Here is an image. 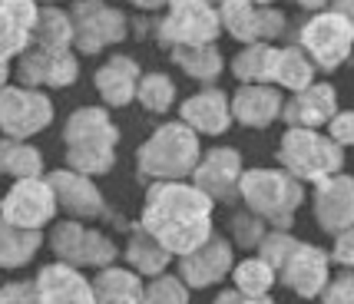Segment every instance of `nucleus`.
Instances as JSON below:
<instances>
[{
	"mask_svg": "<svg viewBox=\"0 0 354 304\" xmlns=\"http://www.w3.org/2000/svg\"><path fill=\"white\" fill-rule=\"evenodd\" d=\"M46 182L53 185V196H57V205L70 218H80V222H90V218H103L109 212L106 198L100 192V185L93 182V175H83L77 169H53L46 175Z\"/></svg>",
	"mask_w": 354,
	"mask_h": 304,
	"instance_id": "nucleus-17",
	"label": "nucleus"
},
{
	"mask_svg": "<svg viewBox=\"0 0 354 304\" xmlns=\"http://www.w3.org/2000/svg\"><path fill=\"white\" fill-rule=\"evenodd\" d=\"M179 120L199 136H222L232 126V99L222 90H202L179 106Z\"/></svg>",
	"mask_w": 354,
	"mask_h": 304,
	"instance_id": "nucleus-22",
	"label": "nucleus"
},
{
	"mask_svg": "<svg viewBox=\"0 0 354 304\" xmlns=\"http://www.w3.org/2000/svg\"><path fill=\"white\" fill-rule=\"evenodd\" d=\"M166 7V17L156 23V40L162 46L216 44L222 23L212 0H169Z\"/></svg>",
	"mask_w": 354,
	"mask_h": 304,
	"instance_id": "nucleus-7",
	"label": "nucleus"
},
{
	"mask_svg": "<svg viewBox=\"0 0 354 304\" xmlns=\"http://www.w3.org/2000/svg\"><path fill=\"white\" fill-rule=\"evenodd\" d=\"M40 304H93V285L80 268L66 261H50L33 278Z\"/></svg>",
	"mask_w": 354,
	"mask_h": 304,
	"instance_id": "nucleus-21",
	"label": "nucleus"
},
{
	"mask_svg": "<svg viewBox=\"0 0 354 304\" xmlns=\"http://www.w3.org/2000/svg\"><path fill=\"white\" fill-rule=\"evenodd\" d=\"M40 248H44V231L10 225V222L0 215V268L14 272V268L30 265Z\"/></svg>",
	"mask_w": 354,
	"mask_h": 304,
	"instance_id": "nucleus-27",
	"label": "nucleus"
},
{
	"mask_svg": "<svg viewBox=\"0 0 354 304\" xmlns=\"http://www.w3.org/2000/svg\"><path fill=\"white\" fill-rule=\"evenodd\" d=\"M295 245H298V238H295L288 228H268V231H265V238L259 242V248H255V255L268 261V265L275 268V274H278L281 261L288 258V251H292Z\"/></svg>",
	"mask_w": 354,
	"mask_h": 304,
	"instance_id": "nucleus-37",
	"label": "nucleus"
},
{
	"mask_svg": "<svg viewBox=\"0 0 354 304\" xmlns=\"http://www.w3.org/2000/svg\"><path fill=\"white\" fill-rule=\"evenodd\" d=\"M252 3H275V0H252Z\"/></svg>",
	"mask_w": 354,
	"mask_h": 304,
	"instance_id": "nucleus-47",
	"label": "nucleus"
},
{
	"mask_svg": "<svg viewBox=\"0 0 354 304\" xmlns=\"http://www.w3.org/2000/svg\"><path fill=\"white\" fill-rule=\"evenodd\" d=\"M216 304H275L272 301V294H242V291H222L216 298Z\"/></svg>",
	"mask_w": 354,
	"mask_h": 304,
	"instance_id": "nucleus-42",
	"label": "nucleus"
},
{
	"mask_svg": "<svg viewBox=\"0 0 354 304\" xmlns=\"http://www.w3.org/2000/svg\"><path fill=\"white\" fill-rule=\"evenodd\" d=\"M242 152L232 149V146H216V149L202 152L189 182L199 185L212 202H235L239 198V182H242Z\"/></svg>",
	"mask_w": 354,
	"mask_h": 304,
	"instance_id": "nucleus-15",
	"label": "nucleus"
},
{
	"mask_svg": "<svg viewBox=\"0 0 354 304\" xmlns=\"http://www.w3.org/2000/svg\"><path fill=\"white\" fill-rule=\"evenodd\" d=\"M311 212L322 231L338 235L354 225V175L335 172L322 182H315L311 192Z\"/></svg>",
	"mask_w": 354,
	"mask_h": 304,
	"instance_id": "nucleus-18",
	"label": "nucleus"
},
{
	"mask_svg": "<svg viewBox=\"0 0 354 304\" xmlns=\"http://www.w3.org/2000/svg\"><path fill=\"white\" fill-rule=\"evenodd\" d=\"M338 113V93L331 83H308L305 90L292 93L281 106L285 126H301V129H322Z\"/></svg>",
	"mask_w": 354,
	"mask_h": 304,
	"instance_id": "nucleus-20",
	"label": "nucleus"
},
{
	"mask_svg": "<svg viewBox=\"0 0 354 304\" xmlns=\"http://www.w3.org/2000/svg\"><path fill=\"white\" fill-rule=\"evenodd\" d=\"M70 20H73V46L83 57L103 53L106 46L126 40V30H129L123 10L109 7L106 0H80Z\"/></svg>",
	"mask_w": 354,
	"mask_h": 304,
	"instance_id": "nucleus-11",
	"label": "nucleus"
},
{
	"mask_svg": "<svg viewBox=\"0 0 354 304\" xmlns=\"http://www.w3.org/2000/svg\"><path fill=\"white\" fill-rule=\"evenodd\" d=\"M328 136L335 139L338 146H351L354 149V109H344V113H335L331 122H328Z\"/></svg>",
	"mask_w": 354,
	"mask_h": 304,
	"instance_id": "nucleus-40",
	"label": "nucleus"
},
{
	"mask_svg": "<svg viewBox=\"0 0 354 304\" xmlns=\"http://www.w3.org/2000/svg\"><path fill=\"white\" fill-rule=\"evenodd\" d=\"M278 166L292 172L298 182H322L344 169V146H338L322 129H301L288 126L278 139Z\"/></svg>",
	"mask_w": 354,
	"mask_h": 304,
	"instance_id": "nucleus-5",
	"label": "nucleus"
},
{
	"mask_svg": "<svg viewBox=\"0 0 354 304\" xmlns=\"http://www.w3.org/2000/svg\"><path fill=\"white\" fill-rule=\"evenodd\" d=\"M7 63L10 60H3V57H0V90H3V86H7V79H10V66H7Z\"/></svg>",
	"mask_w": 354,
	"mask_h": 304,
	"instance_id": "nucleus-45",
	"label": "nucleus"
},
{
	"mask_svg": "<svg viewBox=\"0 0 354 304\" xmlns=\"http://www.w3.org/2000/svg\"><path fill=\"white\" fill-rule=\"evenodd\" d=\"M232 265H235V245L222 235H209L199 248H192L189 255H179L176 261V274L185 281V288L199 291V288H212V285H222L232 274Z\"/></svg>",
	"mask_w": 354,
	"mask_h": 304,
	"instance_id": "nucleus-14",
	"label": "nucleus"
},
{
	"mask_svg": "<svg viewBox=\"0 0 354 304\" xmlns=\"http://www.w3.org/2000/svg\"><path fill=\"white\" fill-rule=\"evenodd\" d=\"M136 99L149 113H169L172 103H176V83H172L166 73H142L139 76V90Z\"/></svg>",
	"mask_w": 354,
	"mask_h": 304,
	"instance_id": "nucleus-34",
	"label": "nucleus"
},
{
	"mask_svg": "<svg viewBox=\"0 0 354 304\" xmlns=\"http://www.w3.org/2000/svg\"><path fill=\"white\" fill-rule=\"evenodd\" d=\"M298 3H301V7H308V10H322L328 0H298Z\"/></svg>",
	"mask_w": 354,
	"mask_h": 304,
	"instance_id": "nucleus-46",
	"label": "nucleus"
},
{
	"mask_svg": "<svg viewBox=\"0 0 354 304\" xmlns=\"http://www.w3.org/2000/svg\"><path fill=\"white\" fill-rule=\"evenodd\" d=\"M0 304H40L37 285H33V281H10V285H0Z\"/></svg>",
	"mask_w": 354,
	"mask_h": 304,
	"instance_id": "nucleus-39",
	"label": "nucleus"
},
{
	"mask_svg": "<svg viewBox=\"0 0 354 304\" xmlns=\"http://www.w3.org/2000/svg\"><path fill=\"white\" fill-rule=\"evenodd\" d=\"M265 231H268V222H265L262 215H255L252 209H242V212H232L229 218V242L235 248H245V251H255L259 242L265 238Z\"/></svg>",
	"mask_w": 354,
	"mask_h": 304,
	"instance_id": "nucleus-35",
	"label": "nucleus"
},
{
	"mask_svg": "<svg viewBox=\"0 0 354 304\" xmlns=\"http://www.w3.org/2000/svg\"><path fill=\"white\" fill-rule=\"evenodd\" d=\"M229 278H232V288L242 291V294H268L278 281L275 268H272L265 258H259V255H252V258L232 265Z\"/></svg>",
	"mask_w": 354,
	"mask_h": 304,
	"instance_id": "nucleus-33",
	"label": "nucleus"
},
{
	"mask_svg": "<svg viewBox=\"0 0 354 304\" xmlns=\"http://www.w3.org/2000/svg\"><path fill=\"white\" fill-rule=\"evenodd\" d=\"M285 96L272 83H242L232 96V122L245 129H268L275 120H281Z\"/></svg>",
	"mask_w": 354,
	"mask_h": 304,
	"instance_id": "nucleus-19",
	"label": "nucleus"
},
{
	"mask_svg": "<svg viewBox=\"0 0 354 304\" xmlns=\"http://www.w3.org/2000/svg\"><path fill=\"white\" fill-rule=\"evenodd\" d=\"M33 44L37 46H73V20L66 10H57L53 3L37 10L33 20Z\"/></svg>",
	"mask_w": 354,
	"mask_h": 304,
	"instance_id": "nucleus-32",
	"label": "nucleus"
},
{
	"mask_svg": "<svg viewBox=\"0 0 354 304\" xmlns=\"http://www.w3.org/2000/svg\"><path fill=\"white\" fill-rule=\"evenodd\" d=\"M142 304H189V288L179 274H156L142 291Z\"/></svg>",
	"mask_w": 354,
	"mask_h": 304,
	"instance_id": "nucleus-36",
	"label": "nucleus"
},
{
	"mask_svg": "<svg viewBox=\"0 0 354 304\" xmlns=\"http://www.w3.org/2000/svg\"><path fill=\"white\" fill-rule=\"evenodd\" d=\"M172 63L183 70L185 76L199 79V83H216L222 70H225V60L218 53L216 44H192V46H172Z\"/></svg>",
	"mask_w": 354,
	"mask_h": 304,
	"instance_id": "nucleus-29",
	"label": "nucleus"
},
{
	"mask_svg": "<svg viewBox=\"0 0 354 304\" xmlns=\"http://www.w3.org/2000/svg\"><path fill=\"white\" fill-rule=\"evenodd\" d=\"M123 258L136 274H142V278H156V274H162L166 268H169L176 255L166 251V248L156 242L142 225H136L133 231H129V242H126V248H123Z\"/></svg>",
	"mask_w": 354,
	"mask_h": 304,
	"instance_id": "nucleus-26",
	"label": "nucleus"
},
{
	"mask_svg": "<svg viewBox=\"0 0 354 304\" xmlns=\"http://www.w3.org/2000/svg\"><path fill=\"white\" fill-rule=\"evenodd\" d=\"M218 23L222 30L235 37L239 44H275L285 37L288 20L272 3H252V0H218Z\"/></svg>",
	"mask_w": 354,
	"mask_h": 304,
	"instance_id": "nucleus-13",
	"label": "nucleus"
},
{
	"mask_svg": "<svg viewBox=\"0 0 354 304\" xmlns=\"http://www.w3.org/2000/svg\"><path fill=\"white\" fill-rule=\"evenodd\" d=\"M298 46L305 50L315 63V70H338L341 63H348L354 50V30L351 23L341 14H335L331 7L328 10H318L308 23L298 30Z\"/></svg>",
	"mask_w": 354,
	"mask_h": 304,
	"instance_id": "nucleus-8",
	"label": "nucleus"
},
{
	"mask_svg": "<svg viewBox=\"0 0 354 304\" xmlns=\"http://www.w3.org/2000/svg\"><path fill=\"white\" fill-rule=\"evenodd\" d=\"M53 122V99L33 86H3L0 90V136L33 139Z\"/></svg>",
	"mask_w": 354,
	"mask_h": 304,
	"instance_id": "nucleus-10",
	"label": "nucleus"
},
{
	"mask_svg": "<svg viewBox=\"0 0 354 304\" xmlns=\"http://www.w3.org/2000/svg\"><path fill=\"white\" fill-rule=\"evenodd\" d=\"M331 10L344 17V20L351 23V30H354V0H335V3H331Z\"/></svg>",
	"mask_w": 354,
	"mask_h": 304,
	"instance_id": "nucleus-43",
	"label": "nucleus"
},
{
	"mask_svg": "<svg viewBox=\"0 0 354 304\" xmlns=\"http://www.w3.org/2000/svg\"><path fill=\"white\" fill-rule=\"evenodd\" d=\"M275 44H245L242 53H235L232 73L239 83H272V63H275Z\"/></svg>",
	"mask_w": 354,
	"mask_h": 304,
	"instance_id": "nucleus-31",
	"label": "nucleus"
},
{
	"mask_svg": "<svg viewBox=\"0 0 354 304\" xmlns=\"http://www.w3.org/2000/svg\"><path fill=\"white\" fill-rule=\"evenodd\" d=\"M46 3H57V0H46Z\"/></svg>",
	"mask_w": 354,
	"mask_h": 304,
	"instance_id": "nucleus-48",
	"label": "nucleus"
},
{
	"mask_svg": "<svg viewBox=\"0 0 354 304\" xmlns=\"http://www.w3.org/2000/svg\"><path fill=\"white\" fill-rule=\"evenodd\" d=\"M120 129L109 120L106 106H80L66 116L63 126V149L66 166L83 175H106L116 166Z\"/></svg>",
	"mask_w": 354,
	"mask_h": 304,
	"instance_id": "nucleus-2",
	"label": "nucleus"
},
{
	"mask_svg": "<svg viewBox=\"0 0 354 304\" xmlns=\"http://www.w3.org/2000/svg\"><path fill=\"white\" fill-rule=\"evenodd\" d=\"M331 278V255L311 242H298L278 268V281L298 298H318Z\"/></svg>",
	"mask_w": 354,
	"mask_h": 304,
	"instance_id": "nucleus-16",
	"label": "nucleus"
},
{
	"mask_svg": "<svg viewBox=\"0 0 354 304\" xmlns=\"http://www.w3.org/2000/svg\"><path fill=\"white\" fill-rule=\"evenodd\" d=\"M44 155L27 139L0 136V175L10 179H30V175H46Z\"/></svg>",
	"mask_w": 354,
	"mask_h": 304,
	"instance_id": "nucleus-30",
	"label": "nucleus"
},
{
	"mask_svg": "<svg viewBox=\"0 0 354 304\" xmlns=\"http://www.w3.org/2000/svg\"><path fill=\"white\" fill-rule=\"evenodd\" d=\"M212 209L216 202L189 179L179 182H153L142 202L139 225L176 258L189 255L212 235Z\"/></svg>",
	"mask_w": 354,
	"mask_h": 304,
	"instance_id": "nucleus-1",
	"label": "nucleus"
},
{
	"mask_svg": "<svg viewBox=\"0 0 354 304\" xmlns=\"http://www.w3.org/2000/svg\"><path fill=\"white\" fill-rule=\"evenodd\" d=\"M46 242L53 248L57 261H66L73 268H106L120 258V248L100 228L83 225L80 218H66L50 228Z\"/></svg>",
	"mask_w": 354,
	"mask_h": 304,
	"instance_id": "nucleus-6",
	"label": "nucleus"
},
{
	"mask_svg": "<svg viewBox=\"0 0 354 304\" xmlns=\"http://www.w3.org/2000/svg\"><path fill=\"white\" fill-rule=\"evenodd\" d=\"M80 76L73 46H27L17 57V79L33 90H66Z\"/></svg>",
	"mask_w": 354,
	"mask_h": 304,
	"instance_id": "nucleus-12",
	"label": "nucleus"
},
{
	"mask_svg": "<svg viewBox=\"0 0 354 304\" xmlns=\"http://www.w3.org/2000/svg\"><path fill=\"white\" fill-rule=\"evenodd\" d=\"M37 0H0V57L14 60L33 44Z\"/></svg>",
	"mask_w": 354,
	"mask_h": 304,
	"instance_id": "nucleus-23",
	"label": "nucleus"
},
{
	"mask_svg": "<svg viewBox=\"0 0 354 304\" xmlns=\"http://www.w3.org/2000/svg\"><path fill=\"white\" fill-rule=\"evenodd\" d=\"M331 238H335V245H331V261L354 272V225L338 231V235H331Z\"/></svg>",
	"mask_w": 354,
	"mask_h": 304,
	"instance_id": "nucleus-41",
	"label": "nucleus"
},
{
	"mask_svg": "<svg viewBox=\"0 0 354 304\" xmlns=\"http://www.w3.org/2000/svg\"><path fill=\"white\" fill-rule=\"evenodd\" d=\"M308 83H315V63L301 46H278L275 63H272V86L278 90H305Z\"/></svg>",
	"mask_w": 354,
	"mask_h": 304,
	"instance_id": "nucleus-28",
	"label": "nucleus"
},
{
	"mask_svg": "<svg viewBox=\"0 0 354 304\" xmlns=\"http://www.w3.org/2000/svg\"><path fill=\"white\" fill-rule=\"evenodd\" d=\"M239 198L272 228H292L295 212L305 205V182H298L285 169H245Z\"/></svg>",
	"mask_w": 354,
	"mask_h": 304,
	"instance_id": "nucleus-4",
	"label": "nucleus"
},
{
	"mask_svg": "<svg viewBox=\"0 0 354 304\" xmlns=\"http://www.w3.org/2000/svg\"><path fill=\"white\" fill-rule=\"evenodd\" d=\"M133 7H139V10H159V7H166L169 0H129Z\"/></svg>",
	"mask_w": 354,
	"mask_h": 304,
	"instance_id": "nucleus-44",
	"label": "nucleus"
},
{
	"mask_svg": "<svg viewBox=\"0 0 354 304\" xmlns=\"http://www.w3.org/2000/svg\"><path fill=\"white\" fill-rule=\"evenodd\" d=\"M57 196L46 175H30V179H14V185L0 198V215L20 228H37L44 231L46 225L57 222Z\"/></svg>",
	"mask_w": 354,
	"mask_h": 304,
	"instance_id": "nucleus-9",
	"label": "nucleus"
},
{
	"mask_svg": "<svg viewBox=\"0 0 354 304\" xmlns=\"http://www.w3.org/2000/svg\"><path fill=\"white\" fill-rule=\"evenodd\" d=\"M202 155V136L183 120L162 122L136 149V169L149 182H179L189 179Z\"/></svg>",
	"mask_w": 354,
	"mask_h": 304,
	"instance_id": "nucleus-3",
	"label": "nucleus"
},
{
	"mask_svg": "<svg viewBox=\"0 0 354 304\" xmlns=\"http://www.w3.org/2000/svg\"><path fill=\"white\" fill-rule=\"evenodd\" d=\"M139 63L133 57H109L96 76H93V83H96V93H100V99L106 103V106L120 109V106H129L133 99H136V90H139Z\"/></svg>",
	"mask_w": 354,
	"mask_h": 304,
	"instance_id": "nucleus-24",
	"label": "nucleus"
},
{
	"mask_svg": "<svg viewBox=\"0 0 354 304\" xmlns=\"http://www.w3.org/2000/svg\"><path fill=\"white\" fill-rule=\"evenodd\" d=\"M322 304H354V272L351 268H341V274H331L328 285L318 294Z\"/></svg>",
	"mask_w": 354,
	"mask_h": 304,
	"instance_id": "nucleus-38",
	"label": "nucleus"
},
{
	"mask_svg": "<svg viewBox=\"0 0 354 304\" xmlns=\"http://www.w3.org/2000/svg\"><path fill=\"white\" fill-rule=\"evenodd\" d=\"M93 285V304H142V274L133 268H120V265H106L96 268Z\"/></svg>",
	"mask_w": 354,
	"mask_h": 304,
	"instance_id": "nucleus-25",
	"label": "nucleus"
}]
</instances>
